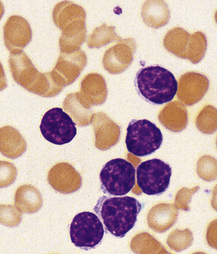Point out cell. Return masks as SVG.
I'll return each instance as SVG.
<instances>
[{"label":"cell","instance_id":"cell-7","mask_svg":"<svg viewBox=\"0 0 217 254\" xmlns=\"http://www.w3.org/2000/svg\"><path fill=\"white\" fill-rule=\"evenodd\" d=\"M40 129L44 138L55 145L71 142L77 134L75 124L61 108H54L46 112Z\"/></svg>","mask_w":217,"mask_h":254},{"label":"cell","instance_id":"cell-6","mask_svg":"<svg viewBox=\"0 0 217 254\" xmlns=\"http://www.w3.org/2000/svg\"><path fill=\"white\" fill-rule=\"evenodd\" d=\"M136 174L138 186L143 193L159 195L169 187L172 168L167 163L154 158L141 163Z\"/></svg>","mask_w":217,"mask_h":254},{"label":"cell","instance_id":"cell-1","mask_svg":"<svg viewBox=\"0 0 217 254\" xmlns=\"http://www.w3.org/2000/svg\"><path fill=\"white\" fill-rule=\"evenodd\" d=\"M143 205L135 197L103 195L94 207L104 228L114 237L123 238L135 226Z\"/></svg>","mask_w":217,"mask_h":254},{"label":"cell","instance_id":"cell-2","mask_svg":"<svg viewBox=\"0 0 217 254\" xmlns=\"http://www.w3.org/2000/svg\"><path fill=\"white\" fill-rule=\"evenodd\" d=\"M134 83L139 96L155 105L171 102L179 86L173 73L160 65L141 68L136 75Z\"/></svg>","mask_w":217,"mask_h":254},{"label":"cell","instance_id":"cell-3","mask_svg":"<svg viewBox=\"0 0 217 254\" xmlns=\"http://www.w3.org/2000/svg\"><path fill=\"white\" fill-rule=\"evenodd\" d=\"M102 192L112 196H124L136 184V170L129 161L114 159L106 163L100 174Z\"/></svg>","mask_w":217,"mask_h":254},{"label":"cell","instance_id":"cell-5","mask_svg":"<svg viewBox=\"0 0 217 254\" xmlns=\"http://www.w3.org/2000/svg\"><path fill=\"white\" fill-rule=\"evenodd\" d=\"M104 225L94 213L84 211L75 215L70 226L72 242L77 248L88 251L100 245L103 240Z\"/></svg>","mask_w":217,"mask_h":254},{"label":"cell","instance_id":"cell-4","mask_svg":"<svg viewBox=\"0 0 217 254\" xmlns=\"http://www.w3.org/2000/svg\"><path fill=\"white\" fill-rule=\"evenodd\" d=\"M163 135L161 130L147 120H133L127 127L125 143L127 150L137 157L148 156L161 146Z\"/></svg>","mask_w":217,"mask_h":254}]
</instances>
